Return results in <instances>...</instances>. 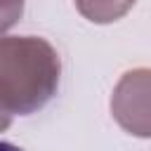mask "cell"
Wrapping results in <instances>:
<instances>
[{"mask_svg":"<svg viewBox=\"0 0 151 151\" xmlns=\"http://www.w3.org/2000/svg\"><path fill=\"white\" fill-rule=\"evenodd\" d=\"M52 59H57L54 50L35 38H9L0 42V113H31L52 97L57 85L19 76Z\"/></svg>","mask_w":151,"mask_h":151,"instance_id":"6da1fadb","label":"cell"},{"mask_svg":"<svg viewBox=\"0 0 151 151\" xmlns=\"http://www.w3.org/2000/svg\"><path fill=\"white\" fill-rule=\"evenodd\" d=\"M116 2H118V7L125 12L134 0H116ZM78 7H80V12H83L85 17H90L92 21H111V19L118 17L116 9H113V5H111V0H78Z\"/></svg>","mask_w":151,"mask_h":151,"instance_id":"7a4b0ae2","label":"cell"},{"mask_svg":"<svg viewBox=\"0 0 151 151\" xmlns=\"http://www.w3.org/2000/svg\"><path fill=\"white\" fill-rule=\"evenodd\" d=\"M21 2L24 0H0V31L17 21L21 14Z\"/></svg>","mask_w":151,"mask_h":151,"instance_id":"3957f363","label":"cell"},{"mask_svg":"<svg viewBox=\"0 0 151 151\" xmlns=\"http://www.w3.org/2000/svg\"><path fill=\"white\" fill-rule=\"evenodd\" d=\"M0 151H24V149H19V146H14L9 142H0Z\"/></svg>","mask_w":151,"mask_h":151,"instance_id":"277c9868","label":"cell"},{"mask_svg":"<svg viewBox=\"0 0 151 151\" xmlns=\"http://www.w3.org/2000/svg\"><path fill=\"white\" fill-rule=\"evenodd\" d=\"M7 125H9V118H7V116H2V113H0V130H5V127H7Z\"/></svg>","mask_w":151,"mask_h":151,"instance_id":"5b68a950","label":"cell"}]
</instances>
